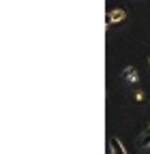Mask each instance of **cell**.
Returning <instances> with one entry per match:
<instances>
[{"instance_id":"cell-1","label":"cell","mask_w":150,"mask_h":154,"mask_svg":"<svg viewBox=\"0 0 150 154\" xmlns=\"http://www.w3.org/2000/svg\"><path fill=\"white\" fill-rule=\"evenodd\" d=\"M127 17V11L124 9H111L109 11V15H107V26H114V24H120L122 22V19Z\"/></svg>"},{"instance_id":"cell-2","label":"cell","mask_w":150,"mask_h":154,"mask_svg":"<svg viewBox=\"0 0 150 154\" xmlns=\"http://www.w3.org/2000/svg\"><path fill=\"white\" fill-rule=\"evenodd\" d=\"M122 77H124L129 84H137V82H139V75H137V71H135L133 66H124V69H122Z\"/></svg>"},{"instance_id":"cell-3","label":"cell","mask_w":150,"mask_h":154,"mask_svg":"<svg viewBox=\"0 0 150 154\" xmlns=\"http://www.w3.org/2000/svg\"><path fill=\"white\" fill-rule=\"evenodd\" d=\"M109 150H111V154H127V150H124V146H122V141L118 137L109 139Z\"/></svg>"},{"instance_id":"cell-4","label":"cell","mask_w":150,"mask_h":154,"mask_svg":"<svg viewBox=\"0 0 150 154\" xmlns=\"http://www.w3.org/2000/svg\"><path fill=\"white\" fill-rule=\"evenodd\" d=\"M148 64H150V56H148Z\"/></svg>"},{"instance_id":"cell-5","label":"cell","mask_w":150,"mask_h":154,"mask_svg":"<svg viewBox=\"0 0 150 154\" xmlns=\"http://www.w3.org/2000/svg\"><path fill=\"white\" fill-rule=\"evenodd\" d=\"M148 128H150V126H148Z\"/></svg>"}]
</instances>
